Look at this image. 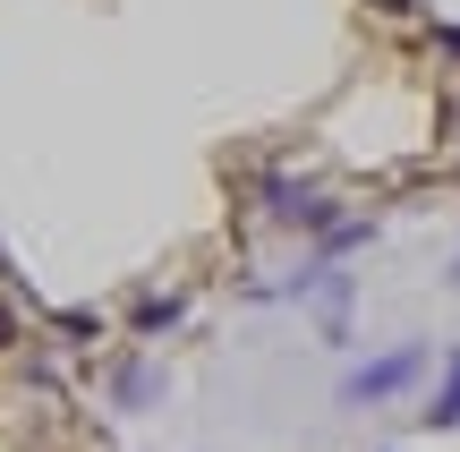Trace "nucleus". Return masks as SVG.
<instances>
[{
    "label": "nucleus",
    "instance_id": "423d86ee",
    "mask_svg": "<svg viewBox=\"0 0 460 452\" xmlns=\"http://www.w3.org/2000/svg\"><path fill=\"white\" fill-rule=\"evenodd\" d=\"M376 9H410V0H376Z\"/></svg>",
    "mask_w": 460,
    "mask_h": 452
},
{
    "label": "nucleus",
    "instance_id": "0eeeda50",
    "mask_svg": "<svg viewBox=\"0 0 460 452\" xmlns=\"http://www.w3.org/2000/svg\"><path fill=\"white\" fill-rule=\"evenodd\" d=\"M452 282H460V265H452Z\"/></svg>",
    "mask_w": 460,
    "mask_h": 452
},
{
    "label": "nucleus",
    "instance_id": "f03ea898",
    "mask_svg": "<svg viewBox=\"0 0 460 452\" xmlns=\"http://www.w3.org/2000/svg\"><path fill=\"white\" fill-rule=\"evenodd\" d=\"M264 214H273L281 231H307V239H324L332 222H341V205H332L315 180H264Z\"/></svg>",
    "mask_w": 460,
    "mask_h": 452
},
{
    "label": "nucleus",
    "instance_id": "f257e3e1",
    "mask_svg": "<svg viewBox=\"0 0 460 452\" xmlns=\"http://www.w3.org/2000/svg\"><path fill=\"white\" fill-rule=\"evenodd\" d=\"M427 376V341H393L384 359H358L341 376V410H376V402H401V393Z\"/></svg>",
    "mask_w": 460,
    "mask_h": 452
},
{
    "label": "nucleus",
    "instance_id": "20e7f679",
    "mask_svg": "<svg viewBox=\"0 0 460 452\" xmlns=\"http://www.w3.org/2000/svg\"><path fill=\"white\" fill-rule=\"evenodd\" d=\"M154 393H163V376H154V368H128V376H119V402H154Z\"/></svg>",
    "mask_w": 460,
    "mask_h": 452
},
{
    "label": "nucleus",
    "instance_id": "7ed1b4c3",
    "mask_svg": "<svg viewBox=\"0 0 460 452\" xmlns=\"http://www.w3.org/2000/svg\"><path fill=\"white\" fill-rule=\"evenodd\" d=\"M418 419H427V427H460V350H444V393H435Z\"/></svg>",
    "mask_w": 460,
    "mask_h": 452
},
{
    "label": "nucleus",
    "instance_id": "39448f33",
    "mask_svg": "<svg viewBox=\"0 0 460 452\" xmlns=\"http://www.w3.org/2000/svg\"><path fill=\"white\" fill-rule=\"evenodd\" d=\"M137 324H146V333H171V324H180V299H146V307H137Z\"/></svg>",
    "mask_w": 460,
    "mask_h": 452
}]
</instances>
